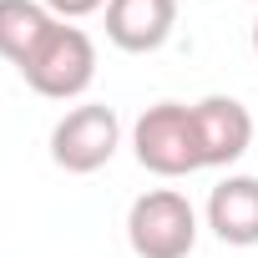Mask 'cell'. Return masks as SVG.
<instances>
[{"label": "cell", "instance_id": "8992f818", "mask_svg": "<svg viewBox=\"0 0 258 258\" xmlns=\"http://www.w3.org/2000/svg\"><path fill=\"white\" fill-rule=\"evenodd\" d=\"M177 26V0H106V41L121 51H157Z\"/></svg>", "mask_w": 258, "mask_h": 258}, {"label": "cell", "instance_id": "9c48e42d", "mask_svg": "<svg viewBox=\"0 0 258 258\" xmlns=\"http://www.w3.org/2000/svg\"><path fill=\"white\" fill-rule=\"evenodd\" d=\"M41 6H46L51 16H61V21H81V16H91V11H101L106 0H41Z\"/></svg>", "mask_w": 258, "mask_h": 258}, {"label": "cell", "instance_id": "277c9868", "mask_svg": "<svg viewBox=\"0 0 258 258\" xmlns=\"http://www.w3.org/2000/svg\"><path fill=\"white\" fill-rule=\"evenodd\" d=\"M116 142H121V121L106 101H86V106H71L56 126H51V162L61 172H96L116 157Z\"/></svg>", "mask_w": 258, "mask_h": 258}, {"label": "cell", "instance_id": "52a82bcc", "mask_svg": "<svg viewBox=\"0 0 258 258\" xmlns=\"http://www.w3.org/2000/svg\"><path fill=\"white\" fill-rule=\"evenodd\" d=\"M208 228L233 243V248H253L258 243V177H223L208 192Z\"/></svg>", "mask_w": 258, "mask_h": 258}, {"label": "cell", "instance_id": "ba28073f", "mask_svg": "<svg viewBox=\"0 0 258 258\" xmlns=\"http://www.w3.org/2000/svg\"><path fill=\"white\" fill-rule=\"evenodd\" d=\"M56 26V16L41 0H0V56L16 71L26 66V56L41 46V36Z\"/></svg>", "mask_w": 258, "mask_h": 258}, {"label": "cell", "instance_id": "5b68a950", "mask_svg": "<svg viewBox=\"0 0 258 258\" xmlns=\"http://www.w3.org/2000/svg\"><path fill=\"white\" fill-rule=\"evenodd\" d=\"M192 132H198L203 167H233L253 142V116L233 96H203L192 101Z\"/></svg>", "mask_w": 258, "mask_h": 258}, {"label": "cell", "instance_id": "7a4b0ae2", "mask_svg": "<svg viewBox=\"0 0 258 258\" xmlns=\"http://www.w3.org/2000/svg\"><path fill=\"white\" fill-rule=\"evenodd\" d=\"M126 243L137 258H187L198 243V213L177 187H152L126 213Z\"/></svg>", "mask_w": 258, "mask_h": 258}, {"label": "cell", "instance_id": "30bf717a", "mask_svg": "<svg viewBox=\"0 0 258 258\" xmlns=\"http://www.w3.org/2000/svg\"><path fill=\"white\" fill-rule=\"evenodd\" d=\"M253 56H258V21H253Z\"/></svg>", "mask_w": 258, "mask_h": 258}, {"label": "cell", "instance_id": "6da1fadb", "mask_svg": "<svg viewBox=\"0 0 258 258\" xmlns=\"http://www.w3.org/2000/svg\"><path fill=\"white\" fill-rule=\"evenodd\" d=\"M21 76H26L31 91H41V96H51V101L81 96V91L96 81V46H91V36H86L81 26L56 21V26L41 36V46L26 56Z\"/></svg>", "mask_w": 258, "mask_h": 258}, {"label": "cell", "instance_id": "3957f363", "mask_svg": "<svg viewBox=\"0 0 258 258\" xmlns=\"http://www.w3.org/2000/svg\"><path fill=\"white\" fill-rule=\"evenodd\" d=\"M132 147H137V162L157 177H187V172L203 167L198 132H192V106H182V101L147 106L132 126Z\"/></svg>", "mask_w": 258, "mask_h": 258}]
</instances>
